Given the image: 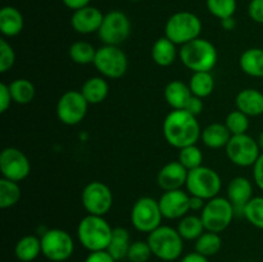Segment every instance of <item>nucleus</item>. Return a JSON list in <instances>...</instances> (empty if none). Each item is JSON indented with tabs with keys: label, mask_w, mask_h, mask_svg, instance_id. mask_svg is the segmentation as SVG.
<instances>
[{
	"label": "nucleus",
	"mask_w": 263,
	"mask_h": 262,
	"mask_svg": "<svg viewBox=\"0 0 263 262\" xmlns=\"http://www.w3.org/2000/svg\"><path fill=\"white\" fill-rule=\"evenodd\" d=\"M200 126L197 117L185 109H174L167 115L163 122V135L170 145L182 149L193 145L200 138Z\"/></svg>",
	"instance_id": "obj_1"
},
{
	"label": "nucleus",
	"mask_w": 263,
	"mask_h": 262,
	"mask_svg": "<svg viewBox=\"0 0 263 262\" xmlns=\"http://www.w3.org/2000/svg\"><path fill=\"white\" fill-rule=\"evenodd\" d=\"M113 229L103 216L87 215L77 226L79 241L89 252L105 251L112 239Z\"/></svg>",
	"instance_id": "obj_2"
},
{
	"label": "nucleus",
	"mask_w": 263,
	"mask_h": 262,
	"mask_svg": "<svg viewBox=\"0 0 263 262\" xmlns=\"http://www.w3.org/2000/svg\"><path fill=\"white\" fill-rule=\"evenodd\" d=\"M180 59L186 68L193 72H211L217 63V49L205 39H195L181 45Z\"/></svg>",
	"instance_id": "obj_3"
},
{
	"label": "nucleus",
	"mask_w": 263,
	"mask_h": 262,
	"mask_svg": "<svg viewBox=\"0 0 263 262\" xmlns=\"http://www.w3.org/2000/svg\"><path fill=\"white\" fill-rule=\"evenodd\" d=\"M146 241L157 258L166 262H172L180 258L184 251V239L177 229L161 225L148 234Z\"/></svg>",
	"instance_id": "obj_4"
},
{
	"label": "nucleus",
	"mask_w": 263,
	"mask_h": 262,
	"mask_svg": "<svg viewBox=\"0 0 263 262\" xmlns=\"http://www.w3.org/2000/svg\"><path fill=\"white\" fill-rule=\"evenodd\" d=\"M202 22L192 12H177L168 18L164 27L166 38L176 45H184L199 38Z\"/></svg>",
	"instance_id": "obj_5"
},
{
	"label": "nucleus",
	"mask_w": 263,
	"mask_h": 262,
	"mask_svg": "<svg viewBox=\"0 0 263 262\" xmlns=\"http://www.w3.org/2000/svg\"><path fill=\"white\" fill-rule=\"evenodd\" d=\"M235 208L228 198L216 197L207 200L200 211V218L205 230L212 233H221L226 230L233 222Z\"/></svg>",
	"instance_id": "obj_6"
},
{
	"label": "nucleus",
	"mask_w": 263,
	"mask_h": 262,
	"mask_svg": "<svg viewBox=\"0 0 263 262\" xmlns=\"http://www.w3.org/2000/svg\"><path fill=\"white\" fill-rule=\"evenodd\" d=\"M185 185L190 195L210 200L217 197L222 186V181L215 170L200 166L198 169L190 170Z\"/></svg>",
	"instance_id": "obj_7"
},
{
	"label": "nucleus",
	"mask_w": 263,
	"mask_h": 262,
	"mask_svg": "<svg viewBox=\"0 0 263 262\" xmlns=\"http://www.w3.org/2000/svg\"><path fill=\"white\" fill-rule=\"evenodd\" d=\"M41 253L53 262L67 261L73 254L72 236L62 229H49L41 235Z\"/></svg>",
	"instance_id": "obj_8"
},
{
	"label": "nucleus",
	"mask_w": 263,
	"mask_h": 262,
	"mask_svg": "<svg viewBox=\"0 0 263 262\" xmlns=\"http://www.w3.org/2000/svg\"><path fill=\"white\" fill-rule=\"evenodd\" d=\"M130 218L136 230L149 234L161 226L163 215L158 200L151 197H143L133 205Z\"/></svg>",
	"instance_id": "obj_9"
},
{
	"label": "nucleus",
	"mask_w": 263,
	"mask_h": 262,
	"mask_svg": "<svg viewBox=\"0 0 263 262\" xmlns=\"http://www.w3.org/2000/svg\"><path fill=\"white\" fill-rule=\"evenodd\" d=\"M100 74L108 79H120L126 73L128 61L120 46L103 45L97 50L92 63Z\"/></svg>",
	"instance_id": "obj_10"
},
{
	"label": "nucleus",
	"mask_w": 263,
	"mask_h": 262,
	"mask_svg": "<svg viewBox=\"0 0 263 262\" xmlns=\"http://www.w3.org/2000/svg\"><path fill=\"white\" fill-rule=\"evenodd\" d=\"M131 32V22L127 15L121 10H112L104 14L98 35L104 45L118 46L127 40Z\"/></svg>",
	"instance_id": "obj_11"
},
{
	"label": "nucleus",
	"mask_w": 263,
	"mask_h": 262,
	"mask_svg": "<svg viewBox=\"0 0 263 262\" xmlns=\"http://www.w3.org/2000/svg\"><path fill=\"white\" fill-rule=\"evenodd\" d=\"M261 153L257 140L248 134L233 135L226 145V154L229 159L240 167L253 166Z\"/></svg>",
	"instance_id": "obj_12"
},
{
	"label": "nucleus",
	"mask_w": 263,
	"mask_h": 262,
	"mask_svg": "<svg viewBox=\"0 0 263 262\" xmlns=\"http://www.w3.org/2000/svg\"><path fill=\"white\" fill-rule=\"evenodd\" d=\"M89 103L81 91L68 90L57 103V116L64 125L74 126L81 122L87 113Z\"/></svg>",
	"instance_id": "obj_13"
},
{
	"label": "nucleus",
	"mask_w": 263,
	"mask_h": 262,
	"mask_svg": "<svg viewBox=\"0 0 263 262\" xmlns=\"http://www.w3.org/2000/svg\"><path fill=\"white\" fill-rule=\"evenodd\" d=\"M81 202L89 215L104 216L112 208L113 194L104 182L91 181L82 190Z\"/></svg>",
	"instance_id": "obj_14"
},
{
	"label": "nucleus",
	"mask_w": 263,
	"mask_h": 262,
	"mask_svg": "<svg viewBox=\"0 0 263 262\" xmlns=\"http://www.w3.org/2000/svg\"><path fill=\"white\" fill-rule=\"evenodd\" d=\"M0 171L5 179L20 182L30 175L31 163L22 151L8 146L0 153Z\"/></svg>",
	"instance_id": "obj_15"
},
{
	"label": "nucleus",
	"mask_w": 263,
	"mask_h": 262,
	"mask_svg": "<svg viewBox=\"0 0 263 262\" xmlns=\"http://www.w3.org/2000/svg\"><path fill=\"white\" fill-rule=\"evenodd\" d=\"M158 202L162 215L168 220L182 218L190 211V194L181 189L164 192Z\"/></svg>",
	"instance_id": "obj_16"
},
{
	"label": "nucleus",
	"mask_w": 263,
	"mask_h": 262,
	"mask_svg": "<svg viewBox=\"0 0 263 262\" xmlns=\"http://www.w3.org/2000/svg\"><path fill=\"white\" fill-rule=\"evenodd\" d=\"M103 20L104 14L98 8L87 5L81 9L74 10L71 18V25L76 32L87 35V33L98 32Z\"/></svg>",
	"instance_id": "obj_17"
},
{
	"label": "nucleus",
	"mask_w": 263,
	"mask_h": 262,
	"mask_svg": "<svg viewBox=\"0 0 263 262\" xmlns=\"http://www.w3.org/2000/svg\"><path fill=\"white\" fill-rule=\"evenodd\" d=\"M187 174L189 171L179 161H171L159 170L157 181L164 192L181 189L186 184Z\"/></svg>",
	"instance_id": "obj_18"
},
{
	"label": "nucleus",
	"mask_w": 263,
	"mask_h": 262,
	"mask_svg": "<svg viewBox=\"0 0 263 262\" xmlns=\"http://www.w3.org/2000/svg\"><path fill=\"white\" fill-rule=\"evenodd\" d=\"M253 195V186L247 177L238 176L234 177L228 185V199L235 208V215L240 211L244 216V207L252 199Z\"/></svg>",
	"instance_id": "obj_19"
},
{
	"label": "nucleus",
	"mask_w": 263,
	"mask_h": 262,
	"mask_svg": "<svg viewBox=\"0 0 263 262\" xmlns=\"http://www.w3.org/2000/svg\"><path fill=\"white\" fill-rule=\"evenodd\" d=\"M236 108L248 117L261 116L263 113V92L257 89H244L238 92L235 99Z\"/></svg>",
	"instance_id": "obj_20"
},
{
	"label": "nucleus",
	"mask_w": 263,
	"mask_h": 262,
	"mask_svg": "<svg viewBox=\"0 0 263 262\" xmlns=\"http://www.w3.org/2000/svg\"><path fill=\"white\" fill-rule=\"evenodd\" d=\"M23 15L17 8L3 7L0 10V32L5 38H13L23 30Z\"/></svg>",
	"instance_id": "obj_21"
},
{
	"label": "nucleus",
	"mask_w": 263,
	"mask_h": 262,
	"mask_svg": "<svg viewBox=\"0 0 263 262\" xmlns=\"http://www.w3.org/2000/svg\"><path fill=\"white\" fill-rule=\"evenodd\" d=\"M192 95L189 85L180 80H174L164 87V99L174 109H185Z\"/></svg>",
	"instance_id": "obj_22"
},
{
	"label": "nucleus",
	"mask_w": 263,
	"mask_h": 262,
	"mask_svg": "<svg viewBox=\"0 0 263 262\" xmlns=\"http://www.w3.org/2000/svg\"><path fill=\"white\" fill-rule=\"evenodd\" d=\"M231 133L226 127L225 123H211L207 127L203 128L200 134V139L204 145L212 149H220L228 145L231 139Z\"/></svg>",
	"instance_id": "obj_23"
},
{
	"label": "nucleus",
	"mask_w": 263,
	"mask_h": 262,
	"mask_svg": "<svg viewBox=\"0 0 263 262\" xmlns=\"http://www.w3.org/2000/svg\"><path fill=\"white\" fill-rule=\"evenodd\" d=\"M177 55L176 44L170 39L159 38L152 46V58L154 63L161 67H168L175 62Z\"/></svg>",
	"instance_id": "obj_24"
},
{
	"label": "nucleus",
	"mask_w": 263,
	"mask_h": 262,
	"mask_svg": "<svg viewBox=\"0 0 263 262\" xmlns=\"http://www.w3.org/2000/svg\"><path fill=\"white\" fill-rule=\"evenodd\" d=\"M81 92L89 104H99L108 97L109 86L103 77H90L82 85Z\"/></svg>",
	"instance_id": "obj_25"
},
{
	"label": "nucleus",
	"mask_w": 263,
	"mask_h": 262,
	"mask_svg": "<svg viewBox=\"0 0 263 262\" xmlns=\"http://www.w3.org/2000/svg\"><path fill=\"white\" fill-rule=\"evenodd\" d=\"M239 64L244 73L252 77H263V49H247L239 59Z\"/></svg>",
	"instance_id": "obj_26"
},
{
	"label": "nucleus",
	"mask_w": 263,
	"mask_h": 262,
	"mask_svg": "<svg viewBox=\"0 0 263 262\" xmlns=\"http://www.w3.org/2000/svg\"><path fill=\"white\" fill-rule=\"evenodd\" d=\"M41 253V239L35 235H26L17 241L14 254L21 262H31Z\"/></svg>",
	"instance_id": "obj_27"
},
{
	"label": "nucleus",
	"mask_w": 263,
	"mask_h": 262,
	"mask_svg": "<svg viewBox=\"0 0 263 262\" xmlns=\"http://www.w3.org/2000/svg\"><path fill=\"white\" fill-rule=\"evenodd\" d=\"M130 233L125 228H115L112 233V239L108 246L107 251L116 261L127 258L128 249H130Z\"/></svg>",
	"instance_id": "obj_28"
},
{
	"label": "nucleus",
	"mask_w": 263,
	"mask_h": 262,
	"mask_svg": "<svg viewBox=\"0 0 263 262\" xmlns=\"http://www.w3.org/2000/svg\"><path fill=\"white\" fill-rule=\"evenodd\" d=\"M189 87L192 90V94L198 98L210 97L215 89V79L211 74V72H194L190 77Z\"/></svg>",
	"instance_id": "obj_29"
},
{
	"label": "nucleus",
	"mask_w": 263,
	"mask_h": 262,
	"mask_svg": "<svg viewBox=\"0 0 263 262\" xmlns=\"http://www.w3.org/2000/svg\"><path fill=\"white\" fill-rule=\"evenodd\" d=\"M177 231L184 240H197L204 233L205 228L200 216L186 215L180 220Z\"/></svg>",
	"instance_id": "obj_30"
},
{
	"label": "nucleus",
	"mask_w": 263,
	"mask_h": 262,
	"mask_svg": "<svg viewBox=\"0 0 263 262\" xmlns=\"http://www.w3.org/2000/svg\"><path fill=\"white\" fill-rule=\"evenodd\" d=\"M9 90L17 104H28L35 98V86L27 79H15L9 84Z\"/></svg>",
	"instance_id": "obj_31"
},
{
	"label": "nucleus",
	"mask_w": 263,
	"mask_h": 262,
	"mask_svg": "<svg viewBox=\"0 0 263 262\" xmlns=\"http://www.w3.org/2000/svg\"><path fill=\"white\" fill-rule=\"evenodd\" d=\"M222 246V240H221L220 235L217 233H212V231L205 230L199 238L195 240V252L205 257L215 256L218 253Z\"/></svg>",
	"instance_id": "obj_32"
},
{
	"label": "nucleus",
	"mask_w": 263,
	"mask_h": 262,
	"mask_svg": "<svg viewBox=\"0 0 263 262\" xmlns=\"http://www.w3.org/2000/svg\"><path fill=\"white\" fill-rule=\"evenodd\" d=\"M98 49L87 41H76L69 46V58L77 64L94 63Z\"/></svg>",
	"instance_id": "obj_33"
},
{
	"label": "nucleus",
	"mask_w": 263,
	"mask_h": 262,
	"mask_svg": "<svg viewBox=\"0 0 263 262\" xmlns=\"http://www.w3.org/2000/svg\"><path fill=\"white\" fill-rule=\"evenodd\" d=\"M21 199V186L18 182L8 180L5 177L0 179V208H10L17 204Z\"/></svg>",
	"instance_id": "obj_34"
},
{
	"label": "nucleus",
	"mask_w": 263,
	"mask_h": 262,
	"mask_svg": "<svg viewBox=\"0 0 263 262\" xmlns=\"http://www.w3.org/2000/svg\"><path fill=\"white\" fill-rule=\"evenodd\" d=\"M179 162L187 170H194L202 166L203 162V153L195 144L187 145L185 148L180 149L179 153Z\"/></svg>",
	"instance_id": "obj_35"
},
{
	"label": "nucleus",
	"mask_w": 263,
	"mask_h": 262,
	"mask_svg": "<svg viewBox=\"0 0 263 262\" xmlns=\"http://www.w3.org/2000/svg\"><path fill=\"white\" fill-rule=\"evenodd\" d=\"M244 217L256 228L263 230V197H254L244 207Z\"/></svg>",
	"instance_id": "obj_36"
},
{
	"label": "nucleus",
	"mask_w": 263,
	"mask_h": 262,
	"mask_svg": "<svg viewBox=\"0 0 263 262\" xmlns=\"http://www.w3.org/2000/svg\"><path fill=\"white\" fill-rule=\"evenodd\" d=\"M207 8L216 18L225 20L235 14L236 0H207Z\"/></svg>",
	"instance_id": "obj_37"
},
{
	"label": "nucleus",
	"mask_w": 263,
	"mask_h": 262,
	"mask_svg": "<svg viewBox=\"0 0 263 262\" xmlns=\"http://www.w3.org/2000/svg\"><path fill=\"white\" fill-rule=\"evenodd\" d=\"M225 125L231 135H241V134H247L249 127V118L241 110H233L226 117Z\"/></svg>",
	"instance_id": "obj_38"
},
{
	"label": "nucleus",
	"mask_w": 263,
	"mask_h": 262,
	"mask_svg": "<svg viewBox=\"0 0 263 262\" xmlns=\"http://www.w3.org/2000/svg\"><path fill=\"white\" fill-rule=\"evenodd\" d=\"M152 256H153V252H152L148 241L136 240L131 243L127 259L130 262H146Z\"/></svg>",
	"instance_id": "obj_39"
},
{
	"label": "nucleus",
	"mask_w": 263,
	"mask_h": 262,
	"mask_svg": "<svg viewBox=\"0 0 263 262\" xmlns=\"http://www.w3.org/2000/svg\"><path fill=\"white\" fill-rule=\"evenodd\" d=\"M15 62V54L12 45L5 39L0 40V72L5 73L13 67Z\"/></svg>",
	"instance_id": "obj_40"
},
{
	"label": "nucleus",
	"mask_w": 263,
	"mask_h": 262,
	"mask_svg": "<svg viewBox=\"0 0 263 262\" xmlns=\"http://www.w3.org/2000/svg\"><path fill=\"white\" fill-rule=\"evenodd\" d=\"M249 17L257 23H263V0H252L248 7Z\"/></svg>",
	"instance_id": "obj_41"
},
{
	"label": "nucleus",
	"mask_w": 263,
	"mask_h": 262,
	"mask_svg": "<svg viewBox=\"0 0 263 262\" xmlns=\"http://www.w3.org/2000/svg\"><path fill=\"white\" fill-rule=\"evenodd\" d=\"M13 102L12 94H10L9 85L0 84V112H7Z\"/></svg>",
	"instance_id": "obj_42"
},
{
	"label": "nucleus",
	"mask_w": 263,
	"mask_h": 262,
	"mask_svg": "<svg viewBox=\"0 0 263 262\" xmlns=\"http://www.w3.org/2000/svg\"><path fill=\"white\" fill-rule=\"evenodd\" d=\"M85 262H117L109 252L105 251H97V252H90L89 256L86 257Z\"/></svg>",
	"instance_id": "obj_43"
},
{
	"label": "nucleus",
	"mask_w": 263,
	"mask_h": 262,
	"mask_svg": "<svg viewBox=\"0 0 263 262\" xmlns=\"http://www.w3.org/2000/svg\"><path fill=\"white\" fill-rule=\"evenodd\" d=\"M185 110H186V112H189L190 115L195 116V117H197L198 115H200L203 110L202 98H198V97H195V95H192V98H190L189 102H187L186 107H185Z\"/></svg>",
	"instance_id": "obj_44"
},
{
	"label": "nucleus",
	"mask_w": 263,
	"mask_h": 262,
	"mask_svg": "<svg viewBox=\"0 0 263 262\" xmlns=\"http://www.w3.org/2000/svg\"><path fill=\"white\" fill-rule=\"evenodd\" d=\"M253 177L257 186L263 190V152L256 161V163L253 164Z\"/></svg>",
	"instance_id": "obj_45"
},
{
	"label": "nucleus",
	"mask_w": 263,
	"mask_h": 262,
	"mask_svg": "<svg viewBox=\"0 0 263 262\" xmlns=\"http://www.w3.org/2000/svg\"><path fill=\"white\" fill-rule=\"evenodd\" d=\"M62 2L64 3V5L67 8H69V9H72L74 12V10L87 7L91 0H62Z\"/></svg>",
	"instance_id": "obj_46"
},
{
	"label": "nucleus",
	"mask_w": 263,
	"mask_h": 262,
	"mask_svg": "<svg viewBox=\"0 0 263 262\" xmlns=\"http://www.w3.org/2000/svg\"><path fill=\"white\" fill-rule=\"evenodd\" d=\"M180 262H210L208 261V257L202 256L198 252H193V253H187L186 256H184Z\"/></svg>",
	"instance_id": "obj_47"
},
{
	"label": "nucleus",
	"mask_w": 263,
	"mask_h": 262,
	"mask_svg": "<svg viewBox=\"0 0 263 262\" xmlns=\"http://www.w3.org/2000/svg\"><path fill=\"white\" fill-rule=\"evenodd\" d=\"M204 204V199H202L199 197H194V195H190V211H202Z\"/></svg>",
	"instance_id": "obj_48"
},
{
	"label": "nucleus",
	"mask_w": 263,
	"mask_h": 262,
	"mask_svg": "<svg viewBox=\"0 0 263 262\" xmlns=\"http://www.w3.org/2000/svg\"><path fill=\"white\" fill-rule=\"evenodd\" d=\"M221 26H222L223 30H228V31L234 30L236 26L235 18L229 17V18H225V20H221Z\"/></svg>",
	"instance_id": "obj_49"
},
{
	"label": "nucleus",
	"mask_w": 263,
	"mask_h": 262,
	"mask_svg": "<svg viewBox=\"0 0 263 262\" xmlns=\"http://www.w3.org/2000/svg\"><path fill=\"white\" fill-rule=\"evenodd\" d=\"M257 143H258L259 145V149H261V152H263V131L261 134H259L258 136V140H257Z\"/></svg>",
	"instance_id": "obj_50"
},
{
	"label": "nucleus",
	"mask_w": 263,
	"mask_h": 262,
	"mask_svg": "<svg viewBox=\"0 0 263 262\" xmlns=\"http://www.w3.org/2000/svg\"><path fill=\"white\" fill-rule=\"evenodd\" d=\"M130 2H139V0H130Z\"/></svg>",
	"instance_id": "obj_51"
}]
</instances>
